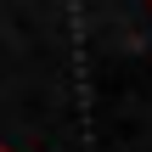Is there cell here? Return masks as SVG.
<instances>
[{
    "label": "cell",
    "instance_id": "1",
    "mask_svg": "<svg viewBox=\"0 0 152 152\" xmlns=\"http://www.w3.org/2000/svg\"><path fill=\"white\" fill-rule=\"evenodd\" d=\"M0 152H11V147H0Z\"/></svg>",
    "mask_w": 152,
    "mask_h": 152
}]
</instances>
